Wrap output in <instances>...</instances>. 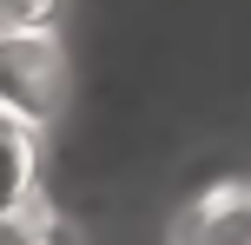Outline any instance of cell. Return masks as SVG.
Instances as JSON below:
<instances>
[{"mask_svg":"<svg viewBox=\"0 0 251 245\" xmlns=\"http://www.w3.org/2000/svg\"><path fill=\"white\" fill-rule=\"evenodd\" d=\"M73 60L60 33H0V119L26 133H47L66 113Z\"/></svg>","mask_w":251,"mask_h":245,"instance_id":"obj_1","label":"cell"},{"mask_svg":"<svg viewBox=\"0 0 251 245\" xmlns=\"http://www.w3.org/2000/svg\"><path fill=\"white\" fill-rule=\"evenodd\" d=\"M165 245H251V179L205 186L185 212H172Z\"/></svg>","mask_w":251,"mask_h":245,"instance_id":"obj_2","label":"cell"},{"mask_svg":"<svg viewBox=\"0 0 251 245\" xmlns=\"http://www.w3.org/2000/svg\"><path fill=\"white\" fill-rule=\"evenodd\" d=\"M40 192V133L0 119V219Z\"/></svg>","mask_w":251,"mask_h":245,"instance_id":"obj_3","label":"cell"},{"mask_svg":"<svg viewBox=\"0 0 251 245\" xmlns=\"http://www.w3.org/2000/svg\"><path fill=\"white\" fill-rule=\"evenodd\" d=\"M66 0H0V33H60Z\"/></svg>","mask_w":251,"mask_h":245,"instance_id":"obj_4","label":"cell"}]
</instances>
